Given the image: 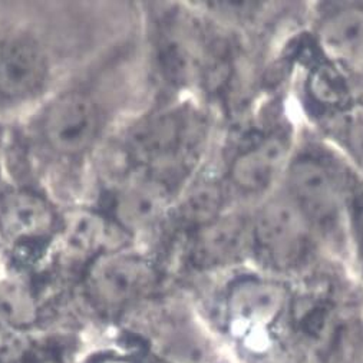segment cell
<instances>
[{"label":"cell","instance_id":"cell-1","mask_svg":"<svg viewBox=\"0 0 363 363\" xmlns=\"http://www.w3.org/2000/svg\"><path fill=\"white\" fill-rule=\"evenodd\" d=\"M250 231L257 255L276 269L296 267L309 252L312 225L289 197L267 201Z\"/></svg>","mask_w":363,"mask_h":363},{"label":"cell","instance_id":"cell-2","mask_svg":"<svg viewBox=\"0 0 363 363\" xmlns=\"http://www.w3.org/2000/svg\"><path fill=\"white\" fill-rule=\"evenodd\" d=\"M155 283L152 266L131 253H104L86 273L85 287L92 303L104 312H118L145 296Z\"/></svg>","mask_w":363,"mask_h":363},{"label":"cell","instance_id":"cell-3","mask_svg":"<svg viewBox=\"0 0 363 363\" xmlns=\"http://www.w3.org/2000/svg\"><path fill=\"white\" fill-rule=\"evenodd\" d=\"M289 199L312 228L329 230L340 218L342 190L335 172L315 157H298L287 168Z\"/></svg>","mask_w":363,"mask_h":363},{"label":"cell","instance_id":"cell-4","mask_svg":"<svg viewBox=\"0 0 363 363\" xmlns=\"http://www.w3.org/2000/svg\"><path fill=\"white\" fill-rule=\"evenodd\" d=\"M98 130V108L89 96L79 92L60 95L45 112L43 135L60 154L84 152L95 141Z\"/></svg>","mask_w":363,"mask_h":363},{"label":"cell","instance_id":"cell-5","mask_svg":"<svg viewBox=\"0 0 363 363\" xmlns=\"http://www.w3.org/2000/svg\"><path fill=\"white\" fill-rule=\"evenodd\" d=\"M55 227V213L45 199L28 190L0 194V235L18 246L36 243Z\"/></svg>","mask_w":363,"mask_h":363},{"label":"cell","instance_id":"cell-6","mask_svg":"<svg viewBox=\"0 0 363 363\" xmlns=\"http://www.w3.org/2000/svg\"><path fill=\"white\" fill-rule=\"evenodd\" d=\"M46 60L42 49L29 38H0V95L23 96L43 81Z\"/></svg>","mask_w":363,"mask_h":363},{"label":"cell","instance_id":"cell-7","mask_svg":"<svg viewBox=\"0 0 363 363\" xmlns=\"http://www.w3.org/2000/svg\"><path fill=\"white\" fill-rule=\"evenodd\" d=\"M287 161V144L283 137L270 135L241 151L230 167L231 183L241 191H266L280 175Z\"/></svg>","mask_w":363,"mask_h":363},{"label":"cell","instance_id":"cell-8","mask_svg":"<svg viewBox=\"0 0 363 363\" xmlns=\"http://www.w3.org/2000/svg\"><path fill=\"white\" fill-rule=\"evenodd\" d=\"M168 204V191L161 181L138 177L121 186L112 196L113 220L128 230H143L161 218Z\"/></svg>","mask_w":363,"mask_h":363},{"label":"cell","instance_id":"cell-9","mask_svg":"<svg viewBox=\"0 0 363 363\" xmlns=\"http://www.w3.org/2000/svg\"><path fill=\"white\" fill-rule=\"evenodd\" d=\"M283 303V289L262 279L237 281L227 297L231 319L246 329L263 328L272 323L280 315Z\"/></svg>","mask_w":363,"mask_h":363},{"label":"cell","instance_id":"cell-10","mask_svg":"<svg viewBox=\"0 0 363 363\" xmlns=\"http://www.w3.org/2000/svg\"><path fill=\"white\" fill-rule=\"evenodd\" d=\"M325 52L337 62L357 67L363 64V9L342 8L328 15L319 28Z\"/></svg>","mask_w":363,"mask_h":363},{"label":"cell","instance_id":"cell-11","mask_svg":"<svg viewBox=\"0 0 363 363\" xmlns=\"http://www.w3.org/2000/svg\"><path fill=\"white\" fill-rule=\"evenodd\" d=\"M249 241H252V231L243 220L238 217L216 218L204 225L197 252L203 262L225 263L240 256Z\"/></svg>","mask_w":363,"mask_h":363},{"label":"cell","instance_id":"cell-12","mask_svg":"<svg viewBox=\"0 0 363 363\" xmlns=\"http://www.w3.org/2000/svg\"><path fill=\"white\" fill-rule=\"evenodd\" d=\"M109 240L111 228L108 221L94 213L75 214L67 223L64 231L67 250L78 257L99 256V253L105 250Z\"/></svg>","mask_w":363,"mask_h":363},{"label":"cell","instance_id":"cell-13","mask_svg":"<svg viewBox=\"0 0 363 363\" xmlns=\"http://www.w3.org/2000/svg\"><path fill=\"white\" fill-rule=\"evenodd\" d=\"M184 127L175 116H160L143 125L134 135V150L144 161L165 158L183 140Z\"/></svg>","mask_w":363,"mask_h":363},{"label":"cell","instance_id":"cell-14","mask_svg":"<svg viewBox=\"0 0 363 363\" xmlns=\"http://www.w3.org/2000/svg\"><path fill=\"white\" fill-rule=\"evenodd\" d=\"M38 306L32 291L21 281H0V320L13 330L26 328L36 320Z\"/></svg>","mask_w":363,"mask_h":363},{"label":"cell","instance_id":"cell-15","mask_svg":"<svg viewBox=\"0 0 363 363\" xmlns=\"http://www.w3.org/2000/svg\"><path fill=\"white\" fill-rule=\"evenodd\" d=\"M223 206V193L214 183H203L193 189L184 200V214L199 224L214 221Z\"/></svg>","mask_w":363,"mask_h":363},{"label":"cell","instance_id":"cell-16","mask_svg":"<svg viewBox=\"0 0 363 363\" xmlns=\"http://www.w3.org/2000/svg\"><path fill=\"white\" fill-rule=\"evenodd\" d=\"M346 147L363 171V116L353 119L345 133Z\"/></svg>","mask_w":363,"mask_h":363},{"label":"cell","instance_id":"cell-17","mask_svg":"<svg viewBox=\"0 0 363 363\" xmlns=\"http://www.w3.org/2000/svg\"><path fill=\"white\" fill-rule=\"evenodd\" d=\"M349 220L359 256L363 262V194H356L349 203Z\"/></svg>","mask_w":363,"mask_h":363},{"label":"cell","instance_id":"cell-18","mask_svg":"<svg viewBox=\"0 0 363 363\" xmlns=\"http://www.w3.org/2000/svg\"><path fill=\"white\" fill-rule=\"evenodd\" d=\"M15 332L4 320H0V359L8 357L16 349Z\"/></svg>","mask_w":363,"mask_h":363}]
</instances>
